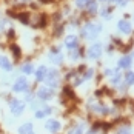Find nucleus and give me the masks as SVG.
<instances>
[{"mask_svg": "<svg viewBox=\"0 0 134 134\" xmlns=\"http://www.w3.org/2000/svg\"><path fill=\"white\" fill-rule=\"evenodd\" d=\"M117 134H130V126H120L117 130Z\"/></svg>", "mask_w": 134, "mask_h": 134, "instance_id": "19", "label": "nucleus"}, {"mask_svg": "<svg viewBox=\"0 0 134 134\" xmlns=\"http://www.w3.org/2000/svg\"><path fill=\"white\" fill-rule=\"evenodd\" d=\"M85 8L88 9V13H90V14H96V13H97V5H96V2H94V0H90V2H88V5H86Z\"/></svg>", "mask_w": 134, "mask_h": 134, "instance_id": "15", "label": "nucleus"}, {"mask_svg": "<svg viewBox=\"0 0 134 134\" xmlns=\"http://www.w3.org/2000/svg\"><path fill=\"white\" fill-rule=\"evenodd\" d=\"M102 31V26L100 25H96V23H86L85 28H83V36L86 37V39H90V40H93L97 37V34Z\"/></svg>", "mask_w": 134, "mask_h": 134, "instance_id": "1", "label": "nucleus"}, {"mask_svg": "<svg viewBox=\"0 0 134 134\" xmlns=\"http://www.w3.org/2000/svg\"><path fill=\"white\" fill-rule=\"evenodd\" d=\"M51 59H53L55 63H59V62L62 60V54H59V51H57V49H54L53 54H51Z\"/></svg>", "mask_w": 134, "mask_h": 134, "instance_id": "18", "label": "nucleus"}, {"mask_svg": "<svg viewBox=\"0 0 134 134\" xmlns=\"http://www.w3.org/2000/svg\"><path fill=\"white\" fill-rule=\"evenodd\" d=\"M88 2H90V0H77V2H76V5H77L79 8H85V6L88 5Z\"/></svg>", "mask_w": 134, "mask_h": 134, "instance_id": "22", "label": "nucleus"}, {"mask_svg": "<svg viewBox=\"0 0 134 134\" xmlns=\"http://www.w3.org/2000/svg\"><path fill=\"white\" fill-rule=\"evenodd\" d=\"M19 133H20V134H34L32 123H31V122H26V123H23V125L19 128Z\"/></svg>", "mask_w": 134, "mask_h": 134, "instance_id": "8", "label": "nucleus"}, {"mask_svg": "<svg viewBox=\"0 0 134 134\" xmlns=\"http://www.w3.org/2000/svg\"><path fill=\"white\" fill-rule=\"evenodd\" d=\"M53 96H54V91L49 86H42V88H39V91H37V97L40 100H49Z\"/></svg>", "mask_w": 134, "mask_h": 134, "instance_id": "5", "label": "nucleus"}, {"mask_svg": "<svg viewBox=\"0 0 134 134\" xmlns=\"http://www.w3.org/2000/svg\"><path fill=\"white\" fill-rule=\"evenodd\" d=\"M109 11H108V9H103V11H102V15H103V17H105V19H108V17H109Z\"/></svg>", "mask_w": 134, "mask_h": 134, "instance_id": "24", "label": "nucleus"}, {"mask_svg": "<svg viewBox=\"0 0 134 134\" xmlns=\"http://www.w3.org/2000/svg\"><path fill=\"white\" fill-rule=\"evenodd\" d=\"M79 55H80V54H79V51H72V53H71V57H72V59H77Z\"/></svg>", "mask_w": 134, "mask_h": 134, "instance_id": "23", "label": "nucleus"}, {"mask_svg": "<svg viewBox=\"0 0 134 134\" xmlns=\"http://www.w3.org/2000/svg\"><path fill=\"white\" fill-rule=\"evenodd\" d=\"M100 2H103V0H100Z\"/></svg>", "mask_w": 134, "mask_h": 134, "instance_id": "26", "label": "nucleus"}, {"mask_svg": "<svg viewBox=\"0 0 134 134\" xmlns=\"http://www.w3.org/2000/svg\"><path fill=\"white\" fill-rule=\"evenodd\" d=\"M9 109H11V113L14 116H20L25 111V103L22 100H19V99H13L9 102Z\"/></svg>", "mask_w": 134, "mask_h": 134, "instance_id": "3", "label": "nucleus"}, {"mask_svg": "<svg viewBox=\"0 0 134 134\" xmlns=\"http://www.w3.org/2000/svg\"><path fill=\"white\" fill-rule=\"evenodd\" d=\"M57 79H59V74H57L55 69H53V71L48 74V82H49V85H55V83H57Z\"/></svg>", "mask_w": 134, "mask_h": 134, "instance_id": "13", "label": "nucleus"}, {"mask_svg": "<svg viewBox=\"0 0 134 134\" xmlns=\"http://www.w3.org/2000/svg\"><path fill=\"white\" fill-rule=\"evenodd\" d=\"M11 51H13V54L15 55V57H20V49H19V46L13 45V46H11Z\"/></svg>", "mask_w": 134, "mask_h": 134, "instance_id": "21", "label": "nucleus"}, {"mask_svg": "<svg viewBox=\"0 0 134 134\" xmlns=\"http://www.w3.org/2000/svg\"><path fill=\"white\" fill-rule=\"evenodd\" d=\"M28 88H29V83H28L26 77H19L13 85L14 93H25V91H28Z\"/></svg>", "mask_w": 134, "mask_h": 134, "instance_id": "2", "label": "nucleus"}, {"mask_svg": "<svg viewBox=\"0 0 134 134\" xmlns=\"http://www.w3.org/2000/svg\"><path fill=\"white\" fill-rule=\"evenodd\" d=\"M46 114H51V108H43V109H37V111H36V117H37V119L45 117Z\"/></svg>", "mask_w": 134, "mask_h": 134, "instance_id": "14", "label": "nucleus"}, {"mask_svg": "<svg viewBox=\"0 0 134 134\" xmlns=\"http://www.w3.org/2000/svg\"><path fill=\"white\" fill-rule=\"evenodd\" d=\"M82 133H83V125H79L77 128H74L69 134H82Z\"/></svg>", "mask_w": 134, "mask_h": 134, "instance_id": "20", "label": "nucleus"}, {"mask_svg": "<svg viewBox=\"0 0 134 134\" xmlns=\"http://www.w3.org/2000/svg\"><path fill=\"white\" fill-rule=\"evenodd\" d=\"M32 71H34L32 63H25V65L22 66V72H23V74H31Z\"/></svg>", "mask_w": 134, "mask_h": 134, "instance_id": "17", "label": "nucleus"}, {"mask_svg": "<svg viewBox=\"0 0 134 134\" xmlns=\"http://www.w3.org/2000/svg\"><path fill=\"white\" fill-rule=\"evenodd\" d=\"M123 80H125V85H133L134 83V72H126L125 77H123Z\"/></svg>", "mask_w": 134, "mask_h": 134, "instance_id": "16", "label": "nucleus"}, {"mask_svg": "<svg viewBox=\"0 0 134 134\" xmlns=\"http://www.w3.org/2000/svg\"><path fill=\"white\" fill-rule=\"evenodd\" d=\"M119 66H120V68H130V66H131V57H130V55L122 57L120 62H119Z\"/></svg>", "mask_w": 134, "mask_h": 134, "instance_id": "12", "label": "nucleus"}, {"mask_svg": "<svg viewBox=\"0 0 134 134\" xmlns=\"http://www.w3.org/2000/svg\"><path fill=\"white\" fill-rule=\"evenodd\" d=\"M0 68H2L3 71H11V69H13V63L9 62V59H8V57L0 55Z\"/></svg>", "mask_w": 134, "mask_h": 134, "instance_id": "6", "label": "nucleus"}, {"mask_svg": "<svg viewBox=\"0 0 134 134\" xmlns=\"http://www.w3.org/2000/svg\"><path fill=\"white\" fill-rule=\"evenodd\" d=\"M119 79H120V76H119V74H116V76H114V79H113V83H117Z\"/></svg>", "mask_w": 134, "mask_h": 134, "instance_id": "25", "label": "nucleus"}, {"mask_svg": "<svg viewBox=\"0 0 134 134\" xmlns=\"http://www.w3.org/2000/svg\"><path fill=\"white\" fill-rule=\"evenodd\" d=\"M76 45H77V37L76 36H68L65 39V46L66 48H76Z\"/></svg>", "mask_w": 134, "mask_h": 134, "instance_id": "11", "label": "nucleus"}, {"mask_svg": "<svg viewBox=\"0 0 134 134\" xmlns=\"http://www.w3.org/2000/svg\"><path fill=\"white\" fill-rule=\"evenodd\" d=\"M100 54H102V46H100V43L91 45V46L88 48V51H86V55H88L90 59H99Z\"/></svg>", "mask_w": 134, "mask_h": 134, "instance_id": "4", "label": "nucleus"}, {"mask_svg": "<svg viewBox=\"0 0 134 134\" xmlns=\"http://www.w3.org/2000/svg\"><path fill=\"white\" fill-rule=\"evenodd\" d=\"M46 72H48L46 66H40L37 71H36V79H37L39 82L45 80V79H46Z\"/></svg>", "mask_w": 134, "mask_h": 134, "instance_id": "10", "label": "nucleus"}, {"mask_svg": "<svg viewBox=\"0 0 134 134\" xmlns=\"http://www.w3.org/2000/svg\"><path fill=\"white\" fill-rule=\"evenodd\" d=\"M119 31L123 32V34H131L133 28H131V25H130L126 20H120V22H119Z\"/></svg>", "mask_w": 134, "mask_h": 134, "instance_id": "7", "label": "nucleus"}, {"mask_svg": "<svg viewBox=\"0 0 134 134\" xmlns=\"http://www.w3.org/2000/svg\"><path fill=\"white\" fill-rule=\"evenodd\" d=\"M45 126H46V130L51 131V133H57V131L60 130V123H59L57 120H48Z\"/></svg>", "mask_w": 134, "mask_h": 134, "instance_id": "9", "label": "nucleus"}]
</instances>
